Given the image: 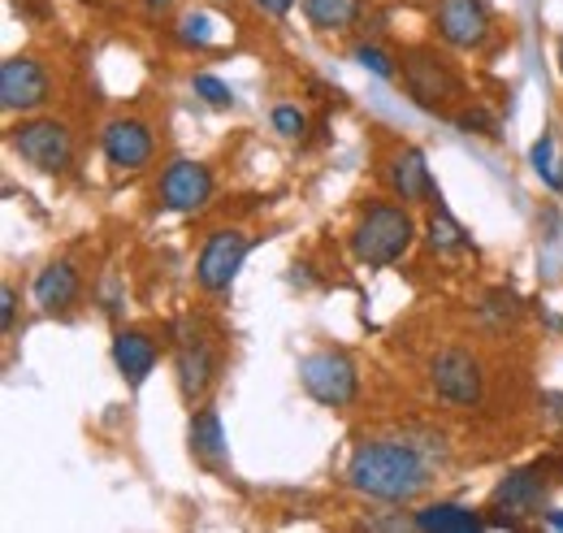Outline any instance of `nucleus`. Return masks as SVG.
Returning <instances> with one entry per match:
<instances>
[{"instance_id":"30","label":"nucleus","mask_w":563,"mask_h":533,"mask_svg":"<svg viewBox=\"0 0 563 533\" xmlns=\"http://www.w3.org/2000/svg\"><path fill=\"white\" fill-rule=\"evenodd\" d=\"M542 521H547V525H555V530H563V508H551V512H542Z\"/></svg>"},{"instance_id":"10","label":"nucleus","mask_w":563,"mask_h":533,"mask_svg":"<svg viewBox=\"0 0 563 533\" xmlns=\"http://www.w3.org/2000/svg\"><path fill=\"white\" fill-rule=\"evenodd\" d=\"M438 35L451 48H486V40L494 35V18L486 9V0H438Z\"/></svg>"},{"instance_id":"4","label":"nucleus","mask_w":563,"mask_h":533,"mask_svg":"<svg viewBox=\"0 0 563 533\" xmlns=\"http://www.w3.org/2000/svg\"><path fill=\"white\" fill-rule=\"evenodd\" d=\"M299 387L325 407H347L360 395V373H355V360L339 347H321V351H308L299 360Z\"/></svg>"},{"instance_id":"32","label":"nucleus","mask_w":563,"mask_h":533,"mask_svg":"<svg viewBox=\"0 0 563 533\" xmlns=\"http://www.w3.org/2000/svg\"><path fill=\"white\" fill-rule=\"evenodd\" d=\"M555 57H560V74H563V40H560V53H555Z\"/></svg>"},{"instance_id":"6","label":"nucleus","mask_w":563,"mask_h":533,"mask_svg":"<svg viewBox=\"0 0 563 533\" xmlns=\"http://www.w3.org/2000/svg\"><path fill=\"white\" fill-rule=\"evenodd\" d=\"M429 382L438 391V400H446L451 407H477L486 395V373L482 360L464 347H442L429 360Z\"/></svg>"},{"instance_id":"11","label":"nucleus","mask_w":563,"mask_h":533,"mask_svg":"<svg viewBox=\"0 0 563 533\" xmlns=\"http://www.w3.org/2000/svg\"><path fill=\"white\" fill-rule=\"evenodd\" d=\"M48 100V69L35 57H9L0 66V105L4 113H31Z\"/></svg>"},{"instance_id":"5","label":"nucleus","mask_w":563,"mask_h":533,"mask_svg":"<svg viewBox=\"0 0 563 533\" xmlns=\"http://www.w3.org/2000/svg\"><path fill=\"white\" fill-rule=\"evenodd\" d=\"M9 148L40 174H66L74 161V134L57 118H31L9 131Z\"/></svg>"},{"instance_id":"2","label":"nucleus","mask_w":563,"mask_h":533,"mask_svg":"<svg viewBox=\"0 0 563 533\" xmlns=\"http://www.w3.org/2000/svg\"><path fill=\"white\" fill-rule=\"evenodd\" d=\"M417 243V217L412 204L373 200L352 226V257L364 269H390L399 265Z\"/></svg>"},{"instance_id":"29","label":"nucleus","mask_w":563,"mask_h":533,"mask_svg":"<svg viewBox=\"0 0 563 533\" xmlns=\"http://www.w3.org/2000/svg\"><path fill=\"white\" fill-rule=\"evenodd\" d=\"M256 9H265L269 18H286L295 9V0H256Z\"/></svg>"},{"instance_id":"28","label":"nucleus","mask_w":563,"mask_h":533,"mask_svg":"<svg viewBox=\"0 0 563 533\" xmlns=\"http://www.w3.org/2000/svg\"><path fill=\"white\" fill-rule=\"evenodd\" d=\"M542 403H547V407H542V412H547V421H551L555 429H563V395L560 391H547Z\"/></svg>"},{"instance_id":"1","label":"nucleus","mask_w":563,"mask_h":533,"mask_svg":"<svg viewBox=\"0 0 563 533\" xmlns=\"http://www.w3.org/2000/svg\"><path fill=\"white\" fill-rule=\"evenodd\" d=\"M347 486L377 503H417L433 486V460L412 438H368L347 460Z\"/></svg>"},{"instance_id":"3","label":"nucleus","mask_w":563,"mask_h":533,"mask_svg":"<svg viewBox=\"0 0 563 533\" xmlns=\"http://www.w3.org/2000/svg\"><path fill=\"white\" fill-rule=\"evenodd\" d=\"M404 87H408L412 105L433 113V118L455 113V105L464 100V78L433 48H408L404 53Z\"/></svg>"},{"instance_id":"16","label":"nucleus","mask_w":563,"mask_h":533,"mask_svg":"<svg viewBox=\"0 0 563 533\" xmlns=\"http://www.w3.org/2000/svg\"><path fill=\"white\" fill-rule=\"evenodd\" d=\"M35 304L44 308V313H66L78 304V291H82V278H78V269L70 261H53V265L40 269V278H35Z\"/></svg>"},{"instance_id":"31","label":"nucleus","mask_w":563,"mask_h":533,"mask_svg":"<svg viewBox=\"0 0 563 533\" xmlns=\"http://www.w3.org/2000/svg\"><path fill=\"white\" fill-rule=\"evenodd\" d=\"M143 4H147V9H152V13H161V9H169V4H174V0H143Z\"/></svg>"},{"instance_id":"23","label":"nucleus","mask_w":563,"mask_h":533,"mask_svg":"<svg viewBox=\"0 0 563 533\" xmlns=\"http://www.w3.org/2000/svg\"><path fill=\"white\" fill-rule=\"evenodd\" d=\"M191 87H196V96H200L209 109H230V105H234L230 83H221L217 74H196V78H191Z\"/></svg>"},{"instance_id":"13","label":"nucleus","mask_w":563,"mask_h":533,"mask_svg":"<svg viewBox=\"0 0 563 533\" xmlns=\"http://www.w3.org/2000/svg\"><path fill=\"white\" fill-rule=\"evenodd\" d=\"M386 187L395 192V200L404 204H429L438 200V187H433V174H429V161H424L421 148L404 143L386 156Z\"/></svg>"},{"instance_id":"22","label":"nucleus","mask_w":563,"mask_h":533,"mask_svg":"<svg viewBox=\"0 0 563 533\" xmlns=\"http://www.w3.org/2000/svg\"><path fill=\"white\" fill-rule=\"evenodd\" d=\"M178 40L191 44V48H212L217 44V26H212V13L205 9H191L178 18Z\"/></svg>"},{"instance_id":"15","label":"nucleus","mask_w":563,"mask_h":533,"mask_svg":"<svg viewBox=\"0 0 563 533\" xmlns=\"http://www.w3.org/2000/svg\"><path fill=\"white\" fill-rule=\"evenodd\" d=\"M156 360H161V347H156L152 334H143V330L113 334V365H118V373H122L131 387H143V382H147V373L156 369Z\"/></svg>"},{"instance_id":"9","label":"nucleus","mask_w":563,"mask_h":533,"mask_svg":"<svg viewBox=\"0 0 563 533\" xmlns=\"http://www.w3.org/2000/svg\"><path fill=\"white\" fill-rule=\"evenodd\" d=\"M156 200H161V208H169V213H200L212 200L209 165L187 161V156L169 161L165 174H161V183H156Z\"/></svg>"},{"instance_id":"14","label":"nucleus","mask_w":563,"mask_h":533,"mask_svg":"<svg viewBox=\"0 0 563 533\" xmlns=\"http://www.w3.org/2000/svg\"><path fill=\"white\" fill-rule=\"evenodd\" d=\"M104 161L122 174H140L143 165L152 161V131L143 127L140 118H113L104 134H100Z\"/></svg>"},{"instance_id":"7","label":"nucleus","mask_w":563,"mask_h":533,"mask_svg":"<svg viewBox=\"0 0 563 533\" xmlns=\"http://www.w3.org/2000/svg\"><path fill=\"white\" fill-rule=\"evenodd\" d=\"M247 252H252V235L247 230H212L205 239V248H200V257H196L200 291H209V295L230 291V282L239 278V269L247 261Z\"/></svg>"},{"instance_id":"21","label":"nucleus","mask_w":563,"mask_h":533,"mask_svg":"<svg viewBox=\"0 0 563 533\" xmlns=\"http://www.w3.org/2000/svg\"><path fill=\"white\" fill-rule=\"evenodd\" d=\"M529 165H533V174L542 178V187H551V192H563V156H560V139L551 131H542V139L529 148Z\"/></svg>"},{"instance_id":"12","label":"nucleus","mask_w":563,"mask_h":533,"mask_svg":"<svg viewBox=\"0 0 563 533\" xmlns=\"http://www.w3.org/2000/svg\"><path fill=\"white\" fill-rule=\"evenodd\" d=\"M217 369H221V360H217V351H212L209 338H200V334H187V338H178V356H174V373H178V391H183V400L196 403L205 400L212 391V382H217Z\"/></svg>"},{"instance_id":"26","label":"nucleus","mask_w":563,"mask_h":533,"mask_svg":"<svg viewBox=\"0 0 563 533\" xmlns=\"http://www.w3.org/2000/svg\"><path fill=\"white\" fill-rule=\"evenodd\" d=\"M274 131H278L282 139H303L308 118H303L295 105H278V109H274Z\"/></svg>"},{"instance_id":"20","label":"nucleus","mask_w":563,"mask_h":533,"mask_svg":"<svg viewBox=\"0 0 563 533\" xmlns=\"http://www.w3.org/2000/svg\"><path fill=\"white\" fill-rule=\"evenodd\" d=\"M303 13L317 31H347L360 18V0H303Z\"/></svg>"},{"instance_id":"27","label":"nucleus","mask_w":563,"mask_h":533,"mask_svg":"<svg viewBox=\"0 0 563 533\" xmlns=\"http://www.w3.org/2000/svg\"><path fill=\"white\" fill-rule=\"evenodd\" d=\"M13 322H18V291L4 282V286H0V326L13 330Z\"/></svg>"},{"instance_id":"18","label":"nucleus","mask_w":563,"mask_h":533,"mask_svg":"<svg viewBox=\"0 0 563 533\" xmlns=\"http://www.w3.org/2000/svg\"><path fill=\"white\" fill-rule=\"evenodd\" d=\"M412 525L424 533H477L486 525V516L464 508V503H424L412 516Z\"/></svg>"},{"instance_id":"19","label":"nucleus","mask_w":563,"mask_h":533,"mask_svg":"<svg viewBox=\"0 0 563 533\" xmlns=\"http://www.w3.org/2000/svg\"><path fill=\"white\" fill-rule=\"evenodd\" d=\"M424 243H429L438 257H451V252H468V248H473L468 230L451 217V208H442L438 200L429 204V213H424Z\"/></svg>"},{"instance_id":"25","label":"nucleus","mask_w":563,"mask_h":533,"mask_svg":"<svg viewBox=\"0 0 563 533\" xmlns=\"http://www.w3.org/2000/svg\"><path fill=\"white\" fill-rule=\"evenodd\" d=\"M455 127L464 134H486V139H498V118L486 113V109H460L455 113Z\"/></svg>"},{"instance_id":"24","label":"nucleus","mask_w":563,"mask_h":533,"mask_svg":"<svg viewBox=\"0 0 563 533\" xmlns=\"http://www.w3.org/2000/svg\"><path fill=\"white\" fill-rule=\"evenodd\" d=\"M355 62H360V66L368 69V74H377V78H386V83H390V78H395V74H399V69H395V57H390V53H386V48H377V44H355V53H352Z\"/></svg>"},{"instance_id":"8","label":"nucleus","mask_w":563,"mask_h":533,"mask_svg":"<svg viewBox=\"0 0 563 533\" xmlns=\"http://www.w3.org/2000/svg\"><path fill=\"white\" fill-rule=\"evenodd\" d=\"M547 477L533 472V468H516L507 472L490 494V512H494V525H507V530H520V521H533L542 516L547 508Z\"/></svg>"},{"instance_id":"17","label":"nucleus","mask_w":563,"mask_h":533,"mask_svg":"<svg viewBox=\"0 0 563 533\" xmlns=\"http://www.w3.org/2000/svg\"><path fill=\"white\" fill-rule=\"evenodd\" d=\"M187 443H191V456L200 465L221 468L225 465V425H221V412L205 403L200 412H191V429H187Z\"/></svg>"}]
</instances>
